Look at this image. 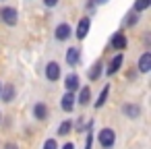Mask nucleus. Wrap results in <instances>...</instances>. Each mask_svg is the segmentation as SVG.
Returning <instances> with one entry per match:
<instances>
[{"label": "nucleus", "instance_id": "1", "mask_svg": "<svg viewBox=\"0 0 151 149\" xmlns=\"http://www.w3.org/2000/svg\"><path fill=\"white\" fill-rule=\"evenodd\" d=\"M97 143H99L104 149H112V147H114V143H116V130H114V128H110V126L101 128V130L97 132Z\"/></svg>", "mask_w": 151, "mask_h": 149}, {"label": "nucleus", "instance_id": "2", "mask_svg": "<svg viewBox=\"0 0 151 149\" xmlns=\"http://www.w3.org/2000/svg\"><path fill=\"white\" fill-rule=\"evenodd\" d=\"M0 21H2L4 25H9V27H15V25L19 23V13H17V9H13V6H2V9H0Z\"/></svg>", "mask_w": 151, "mask_h": 149}, {"label": "nucleus", "instance_id": "3", "mask_svg": "<svg viewBox=\"0 0 151 149\" xmlns=\"http://www.w3.org/2000/svg\"><path fill=\"white\" fill-rule=\"evenodd\" d=\"M126 46H128L126 33H124V29H118V31L112 35V40H110V48L116 50V52H122V50H126Z\"/></svg>", "mask_w": 151, "mask_h": 149}, {"label": "nucleus", "instance_id": "4", "mask_svg": "<svg viewBox=\"0 0 151 149\" xmlns=\"http://www.w3.org/2000/svg\"><path fill=\"white\" fill-rule=\"evenodd\" d=\"M89 27H91V17H81V21H79V25H77V29L73 31L75 33V37L79 40V42H83L85 37H87V33H89Z\"/></svg>", "mask_w": 151, "mask_h": 149}, {"label": "nucleus", "instance_id": "5", "mask_svg": "<svg viewBox=\"0 0 151 149\" xmlns=\"http://www.w3.org/2000/svg\"><path fill=\"white\" fill-rule=\"evenodd\" d=\"M122 62H124V54H122V52H118V54H114V56H112V60L108 62V66L104 68V73H106L108 77H112V75H116V73L120 71V66H122Z\"/></svg>", "mask_w": 151, "mask_h": 149}, {"label": "nucleus", "instance_id": "6", "mask_svg": "<svg viewBox=\"0 0 151 149\" xmlns=\"http://www.w3.org/2000/svg\"><path fill=\"white\" fill-rule=\"evenodd\" d=\"M44 75H46V79H48V81H52V83H54V81H58V79L62 77L60 64H58V62H54V60H52V62H48V64H46Z\"/></svg>", "mask_w": 151, "mask_h": 149}, {"label": "nucleus", "instance_id": "7", "mask_svg": "<svg viewBox=\"0 0 151 149\" xmlns=\"http://www.w3.org/2000/svg\"><path fill=\"white\" fill-rule=\"evenodd\" d=\"M64 89H66V93H77V91L81 89V79H79V75H75V73L66 75V77H64Z\"/></svg>", "mask_w": 151, "mask_h": 149}, {"label": "nucleus", "instance_id": "8", "mask_svg": "<svg viewBox=\"0 0 151 149\" xmlns=\"http://www.w3.org/2000/svg\"><path fill=\"white\" fill-rule=\"evenodd\" d=\"M70 35H73V27H70L68 23H58V25H56V29H54V37H56L58 42H66Z\"/></svg>", "mask_w": 151, "mask_h": 149}, {"label": "nucleus", "instance_id": "9", "mask_svg": "<svg viewBox=\"0 0 151 149\" xmlns=\"http://www.w3.org/2000/svg\"><path fill=\"white\" fill-rule=\"evenodd\" d=\"M75 106H77L75 93H64V95H62V99H60V108H62V112L70 114V112L75 110Z\"/></svg>", "mask_w": 151, "mask_h": 149}, {"label": "nucleus", "instance_id": "10", "mask_svg": "<svg viewBox=\"0 0 151 149\" xmlns=\"http://www.w3.org/2000/svg\"><path fill=\"white\" fill-rule=\"evenodd\" d=\"M64 58H66V64H68V66H77V64L81 62V50L73 46V48H68V50H66Z\"/></svg>", "mask_w": 151, "mask_h": 149}, {"label": "nucleus", "instance_id": "11", "mask_svg": "<svg viewBox=\"0 0 151 149\" xmlns=\"http://www.w3.org/2000/svg\"><path fill=\"white\" fill-rule=\"evenodd\" d=\"M137 68H139V73H143V75L151 71V52H149V50L141 54V58H139V62H137Z\"/></svg>", "mask_w": 151, "mask_h": 149}, {"label": "nucleus", "instance_id": "12", "mask_svg": "<svg viewBox=\"0 0 151 149\" xmlns=\"http://www.w3.org/2000/svg\"><path fill=\"white\" fill-rule=\"evenodd\" d=\"M15 85L13 83H4L2 85V89H0V97H2V101L4 104H11L13 99H15Z\"/></svg>", "mask_w": 151, "mask_h": 149}, {"label": "nucleus", "instance_id": "13", "mask_svg": "<svg viewBox=\"0 0 151 149\" xmlns=\"http://www.w3.org/2000/svg\"><path fill=\"white\" fill-rule=\"evenodd\" d=\"M104 62L101 60H95L93 64H91V68H89V73H87V79L89 81H97L99 77H101V73H104Z\"/></svg>", "mask_w": 151, "mask_h": 149}, {"label": "nucleus", "instance_id": "14", "mask_svg": "<svg viewBox=\"0 0 151 149\" xmlns=\"http://www.w3.org/2000/svg\"><path fill=\"white\" fill-rule=\"evenodd\" d=\"M33 116H35V120L44 122V120L50 116V110H48V106H46L44 101H37V104L33 106Z\"/></svg>", "mask_w": 151, "mask_h": 149}, {"label": "nucleus", "instance_id": "15", "mask_svg": "<svg viewBox=\"0 0 151 149\" xmlns=\"http://www.w3.org/2000/svg\"><path fill=\"white\" fill-rule=\"evenodd\" d=\"M75 99H77V104L87 106V104H89V99H91V87H89V85L81 87V89H79V95H75Z\"/></svg>", "mask_w": 151, "mask_h": 149}, {"label": "nucleus", "instance_id": "16", "mask_svg": "<svg viewBox=\"0 0 151 149\" xmlns=\"http://www.w3.org/2000/svg\"><path fill=\"white\" fill-rule=\"evenodd\" d=\"M122 112L128 118H139L141 116V106H137V104H124L122 106Z\"/></svg>", "mask_w": 151, "mask_h": 149}, {"label": "nucleus", "instance_id": "17", "mask_svg": "<svg viewBox=\"0 0 151 149\" xmlns=\"http://www.w3.org/2000/svg\"><path fill=\"white\" fill-rule=\"evenodd\" d=\"M68 132H73V120H70V118H66V120H62V122L58 124L56 135H58V137H68Z\"/></svg>", "mask_w": 151, "mask_h": 149}, {"label": "nucleus", "instance_id": "18", "mask_svg": "<svg viewBox=\"0 0 151 149\" xmlns=\"http://www.w3.org/2000/svg\"><path fill=\"white\" fill-rule=\"evenodd\" d=\"M149 6H151V0H134V4H132V13L141 15V13H145Z\"/></svg>", "mask_w": 151, "mask_h": 149}, {"label": "nucleus", "instance_id": "19", "mask_svg": "<svg viewBox=\"0 0 151 149\" xmlns=\"http://www.w3.org/2000/svg\"><path fill=\"white\" fill-rule=\"evenodd\" d=\"M108 93H110V85L106 83V85H104V89L99 91V97H97V101H95L93 106H95V108H101V106L108 101Z\"/></svg>", "mask_w": 151, "mask_h": 149}, {"label": "nucleus", "instance_id": "20", "mask_svg": "<svg viewBox=\"0 0 151 149\" xmlns=\"http://www.w3.org/2000/svg\"><path fill=\"white\" fill-rule=\"evenodd\" d=\"M139 19H141V17H139L137 13H132V11H130V13L126 15V19H124V27H134V25L139 23Z\"/></svg>", "mask_w": 151, "mask_h": 149}, {"label": "nucleus", "instance_id": "21", "mask_svg": "<svg viewBox=\"0 0 151 149\" xmlns=\"http://www.w3.org/2000/svg\"><path fill=\"white\" fill-rule=\"evenodd\" d=\"M44 149H58V143H56V139H46V143H44Z\"/></svg>", "mask_w": 151, "mask_h": 149}, {"label": "nucleus", "instance_id": "22", "mask_svg": "<svg viewBox=\"0 0 151 149\" xmlns=\"http://www.w3.org/2000/svg\"><path fill=\"white\" fill-rule=\"evenodd\" d=\"M58 2H60V0H44V4H46L48 9H54V6H58Z\"/></svg>", "mask_w": 151, "mask_h": 149}, {"label": "nucleus", "instance_id": "23", "mask_svg": "<svg viewBox=\"0 0 151 149\" xmlns=\"http://www.w3.org/2000/svg\"><path fill=\"white\" fill-rule=\"evenodd\" d=\"M60 149H75V145H73V143H70V141H68V143H64V145H62V147H60Z\"/></svg>", "mask_w": 151, "mask_h": 149}, {"label": "nucleus", "instance_id": "24", "mask_svg": "<svg viewBox=\"0 0 151 149\" xmlns=\"http://www.w3.org/2000/svg\"><path fill=\"white\" fill-rule=\"evenodd\" d=\"M87 9H89V11L95 9V0H89V2H87Z\"/></svg>", "mask_w": 151, "mask_h": 149}, {"label": "nucleus", "instance_id": "25", "mask_svg": "<svg viewBox=\"0 0 151 149\" xmlns=\"http://www.w3.org/2000/svg\"><path fill=\"white\" fill-rule=\"evenodd\" d=\"M4 149H19V147H17L15 143H6V145H4Z\"/></svg>", "mask_w": 151, "mask_h": 149}, {"label": "nucleus", "instance_id": "26", "mask_svg": "<svg viewBox=\"0 0 151 149\" xmlns=\"http://www.w3.org/2000/svg\"><path fill=\"white\" fill-rule=\"evenodd\" d=\"M95 2H99V4H104V2H108V0H95Z\"/></svg>", "mask_w": 151, "mask_h": 149}, {"label": "nucleus", "instance_id": "27", "mask_svg": "<svg viewBox=\"0 0 151 149\" xmlns=\"http://www.w3.org/2000/svg\"><path fill=\"white\" fill-rule=\"evenodd\" d=\"M0 124H2V112H0Z\"/></svg>", "mask_w": 151, "mask_h": 149}, {"label": "nucleus", "instance_id": "28", "mask_svg": "<svg viewBox=\"0 0 151 149\" xmlns=\"http://www.w3.org/2000/svg\"><path fill=\"white\" fill-rule=\"evenodd\" d=\"M0 89H2V81H0Z\"/></svg>", "mask_w": 151, "mask_h": 149}]
</instances>
